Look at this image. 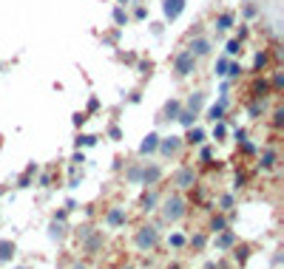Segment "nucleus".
<instances>
[{"mask_svg":"<svg viewBox=\"0 0 284 269\" xmlns=\"http://www.w3.org/2000/svg\"><path fill=\"white\" fill-rule=\"evenodd\" d=\"M154 241H157V233H154V227H145V230L139 233V247H154Z\"/></svg>","mask_w":284,"mask_h":269,"instance_id":"3","label":"nucleus"},{"mask_svg":"<svg viewBox=\"0 0 284 269\" xmlns=\"http://www.w3.org/2000/svg\"><path fill=\"white\" fill-rule=\"evenodd\" d=\"M173 142H165L162 145V153H176V147H179V142H176V136H170Z\"/></svg>","mask_w":284,"mask_h":269,"instance_id":"9","label":"nucleus"},{"mask_svg":"<svg viewBox=\"0 0 284 269\" xmlns=\"http://www.w3.org/2000/svg\"><path fill=\"white\" fill-rule=\"evenodd\" d=\"M188 105H191V111H196V108L202 105V97H199V94H196V97H191V102H188Z\"/></svg>","mask_w":284,"mask_h":269,"instance_id":"12","label":"nucleus"},{"mask_svg":"<svg viewBox=\"0 0 284 269\" xmlns=\"http://www.w3.org/2000/svg\"><path fill=\"white\" fill-rule=\"evenodd\" d=\"M222 113H225V105H213V108L207 111V119H210V122H219V119H222Z\"/></svg>","mask_w":284,"mask_h":269,"instance_id":"6","label":"nucleus"},{"mask_svg":"<svg viewBox=\"0 0 284 269\" xmlns=\"http://www.w3.org/2000/svg\"><path fill=\"white\" fill-rule=\"evenodd\" d=\"M154 202H157V199H154V196H148L145 202H142V204H145V210H154Z\"/></svg>","mask_w":284,"mask_h":269,"instance_id":"16","label":"nucleus"},{"mask_svg":"<svg viewBox=\"0 0 284 269\" xmlns=\"http://www.w3.org/2000/svg\"><path fill=\"white\" fill-rule=\"evenodd\" d=\"M182 215V202L179 199H173V202H165V218H179Z\"/></svg>","mask_w":284,"mask_h":269,"instance_id":"2","label":"nucleus"},{"mask_svg":"<svg viewBox=\"0 0 284 269\" xmlns=\"http://www.w3.org/2000/svg\"><path fill=\"white\" fill-rule=\"evenodd\" d=\"M179 119H182V125H191V122H193V113H191V111H188V113H182Z\"/></svg>","mask_w":284,"mask_h":269,"instance_id":"15","label":"nucleus"},{"mask_svg":"<svg viewBox=\"0 0 284 269\" xmlns=\"http://www.w3.org/2000/svg\"><path fill=\"white\" fill-rule=\"evenodd\" d=\"M191 71H193V57L191 54H182L179 60H176V74H179V77H188Z\"/></svg>","mask_w":284,"mask_h":269,"instance_id":"1","label":"nucleus"},{"mask_svg":"<svg viewBox=\"0 0 284 269\" xmlns=\"http://www.w3.org/2000/svg\"><path fill=\"white\" fill-rule=\"evenodd\" d=\"M170 244H173V247H182V244H185V238H182V235H170Z\"/></svg>","mask_w":284,"mask_h":269,"instance_id":"14","label":"nucleus"},{"mask_svg":"<svg viewBox=\"0 0 284 269\" xmlns=\"http://www.w3.org/2000/svg\"><path fill=\"white\" fill-rule=\"evenodd\" d=\"M202 139H204V134H202V131H191V134H188V142H191V145H199Z\"/></svg>","mask_w":284,"mask_h":269,"instance_id":"10","label":"nucleus"},{"mask_svg":"<svg viewBox=\"0 0 284 269\" xmlns=\"http://www.w3.org/2000/svg\"><path fill=\"white\" fill-rule=\"evenodd\" d=\"M193 179H196V176H193V170H191V168H185L179 176H176V184H179V187H191Z\"/></svg>","mask_w":284,"mask_h":269,"instance_id":"4","label":"nucleus"},{"mask_svg":"<svg viewBox=\"0 0 284 269\" xmlns=\"http://www.w3.org/2000/svg\"><path fill=\"white\" fill-rule=\"evenodd\" d=\"M193 48H196V54H207V43H204V40H196Z\"/></svg>","mask_w":284,"mask_h":269,"instance_id":"11","label":"nucleus"},{"mask_svg":"<svg viewBox=\"0 0 284 269\" xmlns=\"http://www.w3.org/2000/svg\"><path fill=\"white\" fill-rule=\"evenodd\" d=\"M273 162H276V156H273V153H264V159H261V165H264V168H270Z\"/></svg>","mask_w":284,"mask_h":269,"instance_id":"13","label":"nucleus"},{"mask_svg":"<svg viewBox=\"0 0 284 269\" xmlns=\"http://www.w3.org/2000/svg\"><path fill=\"white\" fill-rule=\"evenodd\" d=\"M14 255V244L11 241H0V261H9Z\"/></svg>","mask_w":284,"mask_h":269,"instance_id":"5","label":"nucleus"},{"mask_svg":"<svg viewBox=\"0 0 284 269\" xmlns=\"http://www.w3.org/2000/svg\"><path fill=\"white\" fill-rule=\"evenodd\" d=\"M122 218H125V215H122V210H111V215H108V224H111V227H117L120 221H122Z\"/></svg>","mask_w":284,"mask_h":269,"instance_id":"8","label":"nucleus"},{"mask_svg":"<svg viewBox=\"0 0 284 269\" xmlns=\"http://www.w3.org/2000/svg\"><path fill=\"white\" fill-rule=\"evenodd\" d=\"M157 139H159L157 134H151V136H148V139H145V142H142V147H139V150H142V153H151V150L157 147Z\"/></svg>","mask_w":284,"mask_h":269,"instance_id":"7","label":"nucleus"}]
</instances>
